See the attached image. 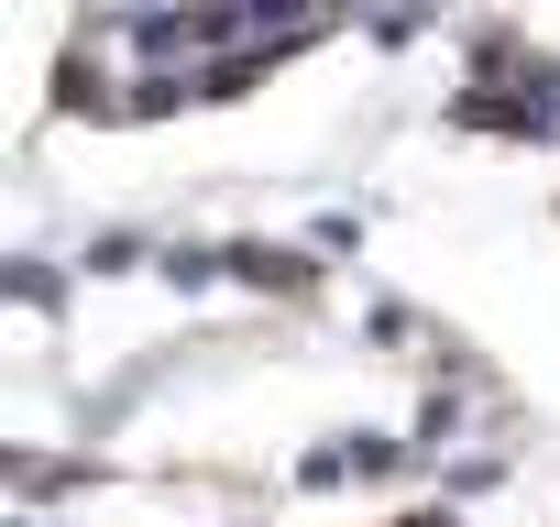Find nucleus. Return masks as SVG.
I'll list each match as a JSON object with an SVG mask.
<instances>
[{
    "label": "nucleus",
    "instance_id": "1",
    "mask_svg": "<svg viewBox=\"0 0 560 527\" xmlns=\"http://www.w3.org/2000/svg\"><path fill=\"white\" fill-rule=\"evenodd\" d=\"M187 297V330L143 286V264L110 253L100 297H121L110 352H23V461L45 472L78 450L100 483H198V494H298V483H385L418 472L407 450H374V396L418 385L440 330H418L385 297H352L308 253H165Z\"/></svg>",
    "mask_w": 560,
    "mask_h": 527
}]
</instances>
